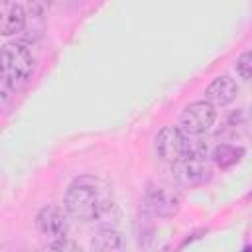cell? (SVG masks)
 Instances as JSON below:
<instances>
[{
  "instance_id": "cell-1",
  "label": "cell",
  "mask_w": 252,
  "mask_h": 252,
  "mask_svg": "<svg viewBox=\"0 0 252 252\" xmlns=\"http://www.w3.org/2000/svg\"><path fill=\"white\" fill-rule=\"evenodd\" d=\"M65 209L73 219L94 220L102 219L112 209V201L108 199L106 185L100 179L81 175L67 187Z\"/></svg>"
},
{
  "instance_id": "cell-2",
  "label": "cell",
  "mask_w": 252,
  "mask_h": 252,
  "mask_svg": "<svg viewBox=\"0 0 252 252\" xmlns=\"http://www.w3.org/2000/svg\"><path fill=\"white\" fill-rule=\"evenodd\" d=\"M35 59L26 43L12 41L2 45V98L20 89L33 73Z\"/></svg>"
},
{
  "instance_id": "cell-3",
  "label": "cell",
  "mask_w": 252,
  "mask_h": 252,
  "mask_svg": "<svg viewBox=\"0 0 252 252\" xmlns=\"http://www.w3.org/2000/svg\"><path fill=\"white\" fill-rule=\"evenodd\" d=\"M215 118H217L215 104H211L209 100H197L185 106V110L181 112L179 128L183 130L185 136H201L215 124Z\"/></svg>"
},
{
  "instance_id": "cell-4",
  "label": "cell",
  "mask_w": 252,
  "mask_h": 252,
  "mask_svg": "<svg viewBox=\"0 0 252 252\" xmlns=\"http://www.w3.org/2000/svg\"><path fill=\"white\" fill-rule=\"evenodd\" d=\"M173 167V173H175V179L181 183V185H187V187H195V185H201L209 179L211 175V167L207 163V154H197V152H185V156L171 163Z\"/></svg>"
},
{
  "instance_id": "cell-5",
  "label": "cell",
  "mask_w": 252,
  "mask_h": 252,
  "mask_svg": "<svg viewBox=\"0 0 252 252\" xmlns=\"http://www.w3.org/2000/svg\"><path fill=\"white\" fill-rule=\"evenodd\" d=\"M144 203L156 217H173L181 207V193L167 183H156L148 187Z\"/></svg>"
},
{
  "instance_id": "cell-6",
  "label": "cell",
  "mask_w": 252,
  "mask_h": 252,
  "mask_svg": "<svg viewBox=\"0 0 252 252\" xmlns=\"http://www.w3.org/2000/svg\"><path fill=\"white\" fill-rule=\"evenodd\" d=\"M187 152V136L177 126H163L156 136V154L161 161L175 163Z\"/></svg>"
},
{
  "instance_id": "cell-7",
  "label": "cell",
  "mask_w": 252,
  "mask_h": 252,
  "mask_svg": "<svg viewBox=\"0 0 252 252\" xmlns=\"http://www.w3.org/2000/svg\"><path fill=\"white\" fill-rule=\"evenodd\" d=\"M67 209L63 211L61 207L57 205H47L43 207L37 217H35V226L37 230L47 236V238H53V240H59V238H67V232H69V220H67Z\"/></svg>"
},
{
  "instance_id": "cell-8",
  "label": "cell",
  "mask_w": 252,
  "mask_h": 252,
  "mask_svg": "<svg viewBox=\"0 0 252 252\" xmlns=\"http://www.w3.org/2000/svg\"><path fill=\"white\" fill-rule=\"evenodd\" d=\"M238 94V87L234 83V79H230L228 75H220L217 79L211 81V85L205 91V96L211 104L215 106H226L230 104Z\"/></svg>"
},
{
  "instance_id": "cell-9",
  "label": "cell",
  "mask_w": 252,
  "mask_h": 252,
  "mask_svg": "<svg viewBox=\"0 0 252 252\" xmlns=\"http://www.w3.org/2000/svg\"><path fill=\"white\" fill-rule=\"evenodd\" d=\"M26 26V12L20 4L12 0H2L0 8V33L2 35H12L22 32Z\"/></svg>"
},
{
  "instance_id": "cell-10",
  "label": "cell",
  "mask_w": 252,
  "mask_h": 252,
  "mask_svg": "<svg viewBox=\"0 0 252 252\" xmlns=\"http://www.w3.org/2000/svg\"><path fill=\"white\" fill-rule=\"evenodd\" d=\"M242 156H244V150L238 146H232V144H219L213 152V159L220 169L232 167L234 163H238L242 159Z\"/></svg>"
},
{
  "instance_id": "cell-11",
  "label": "cell",
  "mask_w": 252,
  "mask_h": 252,
  "mask_svg": "<svg viewBox=\"0 0 252 252\" xmlns=\"http://www.w3.org/2000/svg\"><path fill=\"white\" fill-rule=\"evenodd\" d=\"M93 248L94 250H102V252H106V250H116V248H120L122 246V236H120V232H116L114 228H102V230H98L94 236H93Z\"/></svg>"
},
{
  "instance_id": "cell-12",
  "label": "cell",
  "mask_w": 252,
  "mask_h": 252,
  "mask_svg": "<svg viewBox=\"0 0 252 252\" xmlns=\"http://www.w3.org/2000/svg\"><path fill=\"white\" fill-rule=\"evenodd\" d=\"M234 69H236V73H238L240 79H246V81L252 79V49L244 51V53L236 59Z\"/></svg>"
},
{
  "instance_id": "cell-13",
  "label": "cell",
  "mask_w": 252,
  "mask_h": 252,
  "mask_svg": "<svg viewBox=\"0 0 252 252\" xmlns=\"http://www.w3.org/2000/svg\"><path fill=\"white\" fill-rule=\"evenodd\" d=\"M246 130H248V136L252 138V106H250V114H248V120H246Z\"/></svg>"
}]
</instances>
